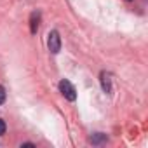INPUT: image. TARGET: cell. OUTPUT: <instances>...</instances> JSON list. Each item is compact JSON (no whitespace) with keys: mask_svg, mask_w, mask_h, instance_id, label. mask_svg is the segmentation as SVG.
I'll list each match as a JSON object with an SVG mask.
<instances>
[{"mask_svg":"<svg viewBox=\"0 0 148 148\" xmlns=\"http://www.w3.org/2000/svg\"><path fill=\"white\" fill-rule=\"evenodd\" d=\"M59 91H61V94H63L68 101H75V99H77V91H75V87H73L71 82L66 80V79H63V80L59 82Z\"/></svg>","mask_w":148,"mask_h":148,"instance_id":"1","label":"cell"},{"mask_svg":"<svg viewBox=\"0 0 148 148\" xmlns=\"http://www.w3.org/2000/svg\"><path fill=\"white\" fill-rule=\"evenodd\" d=\"M47 47L52 54H58L61 51V38H59V33L56 30H51L49 35H47Z\"/></svg>","mask_w":148,"mask_h":148,"instance_id":"2","label":"cell"},{"mask_svg":"<svg viewBox=\"0 0 148 148\" xmlns=\"http://www.w3.org/2000/svg\"><path fill=\"white\" fill-rule=\"evenodd\" d=\"M40 18H42V14H40L38 11H33V12H32V16H30V32H32V35H35V33L38 32Z\"/></svg>","mask_w":148,"mask_h":148,"instance_id":"3","label":"cell"},{"mask_svg":"<svg viewBox=\"0 0 148 148\" xmlns=\"http://www.w3.org/2000/svg\"><path fill=\"white\" fill-rule=\"evenodd\" d=\"M101 87L106 94L112 92V80H110V75L106 71H101Z\"/></svg>","mask_w":148,"mask_h":148,"instance_id":"4","label":"cell"},{"mask_svg":"<svg viewBox=\"0 0 148 148\" xmlns=\"http://www.w3.org/2000/svg\"><path fill=\"white\" fill-rule=\"evenodd\" d=\"M108 141V138H106V134H103V132H94L92 136H91V143L92 145H103V143H106Z\"/></svg>","mask_w":148,"mask_h":148,"instance_id":"5","label":"cell"},{"mask_svg":"<svg viewBox=\"0 0 148 148\" xmlns=\"http://www.w3.org/2000/svg\"><path fill=\"white\" fill-rule=\"evenodd\" d=\"M5 98H7V94H5V89H4V86H0V105H2V103L5 101Z\"/></svg>","mask_w":148,"mask_h":148,"instance_id":"6","label":"cell"},{"mask_svg":"<svg viewBox=\"0 0 148 148\" xmlns=\"http://www.w3.org/2000/svg\"><path fill=\"white\" fill-rule=\"evenodd\" d=\"M5 129H7V125H5V122L0 119V136H4L5 134Z\"/></svg>","mask_w":148,"mask_h":148,"instance_id":"7","label":"cell"},{"mask_svg":"<svg viewBox=\"0 0 148 148\" xmlns=\"http://www.w3.org/2000/svg\"><path fill=\"white\" fill-rule=\"evenodd\" d=\"M21 146H32V148H33V146H35V145H33V143H23V145H21Z\"/></svg>","mask_w":148,"mask_h":148,"instance_id":"8","label":"cell"}]
</instances>
